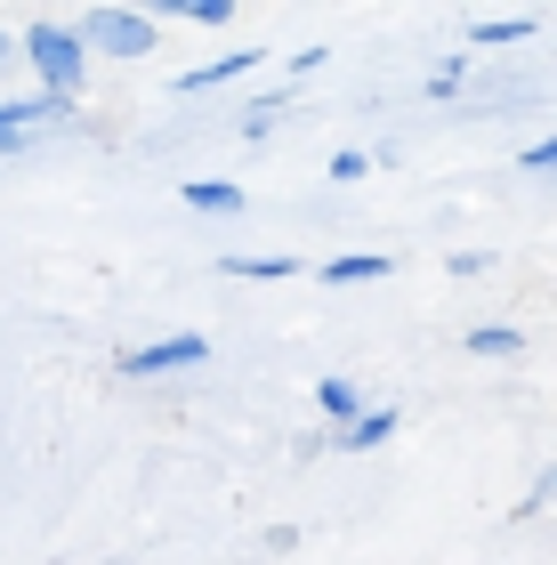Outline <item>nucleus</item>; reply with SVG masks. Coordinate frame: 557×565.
<instances>
[{
  "mask_svg": "<svg viewBox=\"0 0 557 565\" xmlns=\"http://www.w3.org/2000/svg\"><path fill=\"white\" fill-rule=\"evenodd\" d=\"M17 49H24V65H33V82L49 89V97H82V82H89V41H82V24H49V17H33L17 33Z\"/></svg>",
  "mask_w": 557,
  "mask_h": 565,
  "instance_id": "obj_1",
  "label": "nucleus"
},
{
  "mask_svg": "<svg viewBox=\"0 0 557 565\" xmlns=\"http://www.w3.org/2000/svg\"><path fill=\"white\" fill-rule=\"evenodd\" d=\"M82 41H89V57L146 65V57L162 49V24H154V17H138V9H89V17H82Z\"/></svg>",
  "mask_w": 557,
  "mask_h": 565,
  "instance_id": "obj_2",
  "label": "nucleus"
},
{
  "mask_svg": "<svg viewBox=\"0 0 557 565\" xmlns=\"http://www.w3.org/2000/svg\"><path fill=\"white\" fill-rule=\"evenodd\" d=\"M194 364H211V340L202 331H170V340L121 355V380H162V372H194Z\"/></svg>",
  "mask_w": 557,
  "mask_h": 565,
  "instance_id": "obj_3",
  "label": "nucleus"
},
{
  "mask_svg": "<svg viewBox=\"0 0 557 565\" xmlns=\"http://www.w3.org/2000/svg\"><path fill=\"white\" fill-rule=\"evenodd\" d=\"M315 404H323V420H332V428H356V420H372V413H379V404H372V396H364L347 372L315 380Z\"/></svg>",
  "mask_w": 557,
  "mask_h": 565,
  "instance_id": "obj_4",
  "label": "nucleus"
},
{
  "mask_svg": "<svg viewBox=\"0 0 557 565\" xmlns=\"http://www.w3.org/2000/svg\"><path fill=\"white\" fill-rule=\"evenodd\" d=\"M186 211H202V218H235V211H243V186H235V178H194V186H186Z\"/></svg>",
  "mask_w": 557,
  "mask_h": 565,
  "instance_id": "obj_5",
  "label": "nucleus"
},
{
  "mask_svg": "<svg viewBox=\"0 0 557 565\" xmlns=\"http://www.w3.org/2000/svg\"><path fill=\"white\" fill-rule=\"evenodd\" d=\"M388 436H396V413H388V404H379L372 420H356V428H332V436H323V445H332V452H372V445H388Z\"/></svg>",
  "mask_w": 557,
  "mask_h": 565,
  "instance_id": "obj_6",
  "label": "nucleus"
},
{
  "mask_svg": "<svg viewBox=\"0 0 557 565\" xmlns=\"http://www.w3.org/2000/svg\"><path fill=\"white\" fill-rule=\"evenodd\" d=\"M250 65H267L259 49H226L218 65H194V73H179V89H218V82H235V73H250Z\"/></svg>",
  "mask_w": 557,
  "mask_h": 565,
  "instance_id": "obj_7",
  "label": "nucleus"
},
{
  "mask_svg": "<svg viewBox=\"0 0 557 565\" xmlns=\"http://www.w3.org/2000/svg\"><path fill=\"white\" fill-rule=\"evenodd\" d=\"M396 259H379V250H356V259H323V282H332V291H347V282H379Z\"/></svg>",
  "mask_w": 557,
  "mask_h": 565,
  "instance_id": "obj_8",
  "label": "nucleus"
},
{
  "mask_svg": "<svg viewBox=\"0 0 557 565\" xmlns=\"http://www.w3.org/2000/svg\"><path fill=\"white\" fill-rule=\"evenodd\" d=\"M476 49H510V41H534V17H476L469 24Z\"/></svg>",
  "mask_w": 557,
  "mask_h": 565,
  "instance_id": "obj_9",
  "label": "nucleus"
},
{
  "mask_svg": "<svg viewBox=\"0 0 557 565\" xmlns=\"http://www.w3.org/2000/svg\"><path fill=\"white\" fill-rule=\"evenodd\" d=\"M461 348H469V355H517V348H525V331H510V323H476Z\"/></svg>",
  "mask_w": 557,
  "mask_h": 565,
  "instance_id": "obj_10",
  "label": "nucleus"
},
{
  "mask_svg": "<svg viewBox=\"0 0 557 565\" xmlns=\"http://www.w3.org/2000/svg\"><path fill=\"white\" fill-rule=\"evenodd\" d=\"M226 275H243V282H283V275H299V259H226Z\"/></svg>",
  "mask_w": 557,
  "mask_h": 565,
  "instance_id": "obj_11",
  "label": "nucleus"
},
{
  "mask_svg": "<svg viewBox=\"0 0 557 565\" xmlns=\"http://www.w3.org/2000/svg\"><path fill=\"white\" fill-rule=\"evenodd\" d=\"M162 9H179L194 24H226V17H235V0H162Z\"/></svg>",
  "mask_w": 557,
  "mask_h": 565,
  "instance_id": "obj_12",
  "label": "nucleus"
},
{
  "mask_svg": "<svg viewBox=\"0 0 557 565\" xmlns=\"http://www.w3.org/2000/svg\"><path fill=\"white\" fill-rule=\"evenodd\" d=\"M469 82V65L461 57H452V65H437V73H428V97H452V89H461Z\"/></svg>",
  "mask_w": 557,
  "mask_h": 565,
  "instance_id": "obj_13",
  "label": "nucleus"
},
{
  "mask_svg": "<svg viewBox=\"0 0 557 565\" xmlns=\"http://www.w3.org/2000/svg\"><path fill=\"white\" fill-rule=\"evenodd\" d=\"M364 170H372V162H364L356 146H340V153H332V178H340V186H347V178H364Z\"/></svg>",
  "mask_w": 557,
  "mask_h": 565,
  "instance_id": "obj_14",
  "label": "nucleus"
},
{
  "mask_svg": "<svg viewBox=\"0 0 557 565\" xmlns=\"http://www.w3.org/2000/svg\"><path fill=\"white\" fill-rule=\"evenodd\" d=\"M525 170H557V138H534V146H525Z\"/></svg>",
  "mask_w": 557,
  "mask_h": 565,
  "instance_id": "obj_15",
  "label": "nucleus"
},
{
  "mask_svg": "<svg viewBox=\"0 0 557 565\" xmlns=\"http://www.w3.org/2000/svg\"><path fill=\"white\" fill-rule=\"evenodd\" d=\"M534 501H557V469H549V477H542V484H534Z\"/></svg>",
  "mask_w": 557,
  "mask_h": 565,
  "instance_id": "obj_16",
  "label": "nucleus"
},
{
  "mask_svg": "<svg viewBox=\"0 0 557 565\" xmlns=\"http://www.w3.org/2000/svg\"><path fill=\"white\" fill-rule=\"evenodd\" d=\"M0 153H24V138H17V130H0Z\"/></svg>",
  "mask_w": 557,
  "mask_h": 565,
  "instance_id": "obj_17",
  "label": "nucleus"
},
{
  "mask_svg": "<svg viewBox=\"0 0 557 565\" xmlns=\"http://www.w3.org/2000/svg\"><path fill=\"white\" fill-rule=\"evenodd\" d=\"M9 57H24V49H17V41H9V33H0V65H9Z\"/></svg>",
  "mask_w": 557,
  "mask_h": 565,
  "instance_id": "obj_18",
  "label": "nucleus"
}]
</instances>
